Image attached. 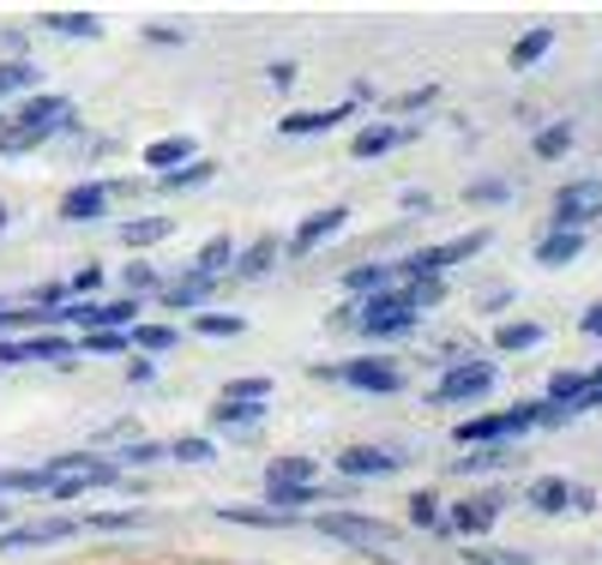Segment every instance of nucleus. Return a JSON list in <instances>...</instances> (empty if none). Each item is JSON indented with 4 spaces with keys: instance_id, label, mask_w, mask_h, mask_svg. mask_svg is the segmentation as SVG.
Listing matches in <instances>:
<instances>
[{
    "instance_id": "obj_1",
    "label": "nucleus",
    "mask_w": 602,
    "mask_h": 565,
    "mask_svg": "<svg viewBox=\"0 0 602 565\" xmlns=\"http://www.w3.org/2000/svg\"><path fill=\"white\" fill-rule=\"evenodd\" d=\"M73 102L55 97V91H36L19 102V114H0V157H24V151L48 145V139L73 133Z\"/></svg>"
},
{
    "instance_id": "obj_2",
    "label": "nucleus",
    "mask_w": 602,
    "mask_h": 565,
    "mask_svg": "<svg viewBox=\"0 0 602 565\" xmlns=\"http://www.w3.org/2000/svg\"><path fill=\"white\" fill-rule=\"evenodd\" d=\"M314 379H338L350 391H368V397H392L404 391V367L392 355H355V362H326V367H307Z\"/></svg>"
},
{
    "instance_id": "obj_3",
    "label": "nucleus",
    "mask_w": 602,
    "mask_h": 565,
    "mask_svg": "<svg viewBox=\"0 0 602 565\" xmlns=\"http://www.w3.org/2000/svg\"><path fill=\"white\" fill-rule=\"evenodd\" d=\"M409 325H416V301H409L404 282H398V289H386V295L355 301V325L350 331H362L368 343H386V337H404Z\"/></svg>"
},
{
    "instance_id": "obj_4",
    "label": "nucleus",
    "mask_w": 602,
    "mask_h": 565,
    "mask_svg": "<svg viewBox=\"0 0 602 565\" xmlns=\"http://www.w3.org/2000/svg\"><path fill=\"white\" fill-rule=\"evenodd\" d=\"M524 433H536V403H512L501 416H470L452 428V440L470 452V445H512V440H524Z\"/></svg>"
},
{
    "instance_id": "obj_5",
    "label": "nucleus",
    "mask_w": 602,
    "mask_h": 565,
    "mask_svg": "<svg viewBox=\"0 0 602 565\" xmlns=\"http://www.w3.org/2000/svg\"><path fill=\"white\" fill-rule=\"evenodd\" d=\"M524 506L543 518H584V511H596V494L567 475H536V481H524Z\"/></svg>"
},
{
    "instance_id": "obj_6",
    "label": "nucleus",
    "mask_w": 602,
    "mask_h": 565,
    "mask_svg": "<svg viewBox=\"0 0 602 565\" xmlns=\"http://www.w3.org/2000/svg\"><path fill=\"white\" fill-rule=\"evenodd\" d=\"M314 530L331 535V542H343V547H368V554L398 542V530H392L386 518H374V511H319Z\"/></svg>"
},
{
    "instance_id": "obj_7",
    "label": "nucleus",
    "mask_w": 602,
    "mask_h": 565,
    "mask_svg": "<svg viewBox=\"0 0 602 565\" xmlns=\"http://www.w3.org/2000/svg\"><path fill=\"white\" fill-rule=\"evenodd\" d=\"M482 247H489V229H470V235H452V241H440V247H416L409 259H398V272H404V282L409 277H440V272H452V265L477 259Z\"/></svg>"
},
{
    "instance_id": "obj_8",
    "label": "nucleus",
    "mask_w": 602,
    "mask_h": 565,
    "mask_svg": "<svg viewBox=\"0 0 602 565\" xmlns=\"http://www.w3.org/2000/svg\"><path fill=\"white\" fill-rule=\"evenodd\" d=\"M494 385H501V367L482 362V355H470V362L446 367V379L434 385V403H482Z\"/></svg>"
},
{
    "instance_id": "obj_9",
    "label": "nucleus",
    "mask_w": 602,
    "mask_h": 565,
    "mask_svg": "<svg viewBox=\"0 0 602 565\" xmlns=\"http://www.w3.org/2000/svg\"><path fill=\"white\" fill-rule=\"evenodd\" d=\"M79 355V343L61 331H31V337H0V367L12 362H36V367H67Z\"/></svg>"
},
{
    "instance_id": "obj_10",
    "label": "nucleus",
    "mask_w": 602,
    "mask_h": 565,
    "mask_svg": "<svg viewBox=\"0 0 602 565\" xmlns=\"http://www.w3.org/2000/svg\"><path fill=\"white\" fill-rule=\"evenodd\" d=\"M272 416L265 403H241V397H217L211 416H205V428H211V440H229V445H248L260 440V421Z\"/></svg>"
},
{
    "instance_id": "obj_11",
    "label": "nucleus",
    "mask_w": 602,
    "mask_h": 565,
    "mask_svg": "<svg viewBox=\"0 0 602 565\" xmlns=\"http://www.w3.org/2000/svg\"><path fill=\"white\" fill-rule=\"evenodd\" d=\"M602 217V175H584V181H567L555 192V229H591Z\"/></svg>"
},
{
    "instance_id": "obj_12",
    "label": "nucleus",
    "mask_w": 602,
    "mask_h": 565,
    "mask_svg": "<svg viewBox=\"0 0 602 565\" xmlns=\"http://www.w3.org/2000/svg\"><path fill=\"white\" fill-rule=\"evenodd\" d=\"M501 506H506L501 494H477V499H458V506H446V530H452V535H464V542L477 547L482 535H489L494 523H501Z\"/></svg>"
},
{
    "instance_id": "obj_13",
    "label": "nucleus",
    "mask_w": 602,
    "mask_h": 565,
    "mask_svg": "<svg viewBox=\"0 0 602 565\" xmlns=\"http://www.w3.org/2000/svg\"><path fill=\"white\" fill-rule=\"evenodd\" d=\"M85 523L79 518H31V523H12L0 530V554H19V547H55V542H73Z\"/></svg>"
},
{
    "instance_id": "obj_14",
    "label": "nucleus",
    "mask_w": 602,
    "mask_h": 565,
    "mask_svg": "<svg viewBox=\"0 0 602 565\" xmlns=\"http://www.w3.org/2000/svg\"><path fill=\"white\" fill-rule=\"evenodd\" d=\"M211 295H217V277H205L199 265H187V272L163 277L157 301L169 307V313H205V301H211Z\"/></svg>"
},
{
    "instance_id": "obj_15",
    "label": "nucleus",
    "mask_w": 602,
    "mask_h": 565,
    "mask_svg": "<svg viewBox=\"0 0 602 565\" xmlns=\"http://www.w3.org/2000/svg\"><path fill=\"white\" fill-rule=\"evenodd\" d=\"M121 475H127V469L114 464V457L91 452V457H85V469H67L55 487H48V499H85L91 487H121Z\"/></svg>"
},
{
    "instance_id": "obj_16",
    "label": "nucleus",
    "mask_w": 602,
    "mask_h": 565,
    "mask_svg": "<svg viewBox=\"0 0 602 565\" xmlns=\"http://www.w3.org/2000/svg\"><path fill=\"white\" fill-rule=\"evenodd\" d=\"M343 223H350V204H326V211H307V217H302V229L284 241V253H289V259H307V253L326 247V241L338 235Z\"/></svg>"
},
{
    "instance_id": "obj_17",
    "label": "nucleus",
    "mask_w": 602,
    "mask_h": 565,
    "mask_svg": "<svg viewBox=\"0 0 602 565\" xmlns=\"http://www.w3.org/2000/svg\"><path fill=\"white\" fill-rule=\"evenodd\" d=\"M416 133H422L416 121H368V126H355V139H350V157L374 163V157H386V151L409 145Z\"/></svg>"
},
{
    "instance_id": "obj_18",
    "label": "nucleus",
    "mask_w": 602,
    "mask_h": 565,
    "mask_svg": "<svg viewBox=\"0 0 602 565\" xmlns=\"http://www.w3.org/2000/svg\"><path fill=\"white\" fill-rule=\"evenodd\" d=\"M398 469V452L392 445H343L338 452V475L343 481H380V475Z\"/></svg>"
},
{
    "instance_id": "obj_19",
    "label": "nucleus",
    "mask_w": 602,
    "mask_h": 565,
    "mask_svg": "<svg viewBox=\"0 0 602 565\" xmlns=\"http://www.w3.org/2000/svg\"><path fill=\"white\" fill-rule=\"evenodd\" d=\"M109 181H79L61 192V223H102L109 217Z\"/></svg>"
},
{
    "instance_id": "obj_20",
    "label": "nucleus",
    "mask_w": 602,
    "mask_h": 565,
    "mask_svg": "<svg viewBox=\"0 0 602 565\" xmlns=\"http://www.w3.org/2000/svg\"><path fill=\"white\" fill-rule=\"evenodd\" d=\"M277 259H284V241H277V235H260V241H248V247H236L229 277H236V282H260L265 272H277Z\"/></svg>"
},
{
    "instance_id": "obj_21",
    "label": "nucleus",
    "mask_w": 602,
    "mask_h": 565,
    "mask_svg": "<svg viewBox=\"0 0 602 565\" xmlns=\"http://www.w3.org/2000/svg\"><path fill=\"white\" fill-rule=\"evenodd\" d=\"M355 114V102H338V109H296L277 121V133L284 139H314V133H331V126H343Z\"/></svg>"
},
{
    "instance_id": "obj_22",
    "label": "nucleus",
    "mask_w": 602,
    "mask_h": 565,
    "mask_svg": "<svg viewBox=\"0 0 602 565\" xmlns=\"http://www.w3.org/2000/svg\"><path fill=\"white\" fill-rule=\"evenodd\" d=\"M579 253H584V229H548L536 241V265H548V272H567Z\"/></svg>"
},
{
    "instance_id": "obj_23",
    "label": "nucleus",
    "mask_w": 602,
    "mask_h": 565,
    "mask_svg": "<svg viewBox=\"0 0 602 565\" xmlns=\"http://www.w3.org/2000/svg\"><path fill=\"white\" fill-rule=\"evenodd\" d=\"M199 151H194V139L187 133H169V139H151L145 145V169H157V175H169V169H182V163H194Z\"/></svg>"
},
{
    "instance_id": "obj_24",
    "label": "nucleus",
    "mask_w": 602,
    "mask_h": 565,
    "mask_svg": "<svg viewBox=\"0 0 602 565\" xmlns=\"http://www.w3.org/2000/svg\"><path fill=\"white\" fill-rule=\"evenodd\" d=\"M584 391H591V367H560V374L548 379V397H543V403H555L560 416L572 421V403H579Z\"/></svg>"
},
{
    "instance_id": "obj_25",
    "label": "nucleus",
    "mask_w": 602,
    "mask_h": 565,
    "mask_svg": "<svg viewBox=\"0 0 602 565\" xmlns=\"http://www.w3.org/2000/svg\"><path fill=\"white\" fill-rule=\"evenodd\" d=\"M343 289L355 295V301H368V295H386V289H398V265H355V272H343Z\"/></svg>"
},
{
    "instance_id": "obj_26",
    "label": "nucleus",
    "mask_w": 602,
    "mask_h": 565,
    "mask_svg": "<svg viewBox=\"0 0 602 565\" xmlns=\"http://www.w3.org/2000/svg\"><path fill=\"white\" fill-rule=\"evenodd\" d=\"M217 518H223V523H241V530H296V523H302V518L272 511V506H223Z\"/></svg>"
},
{
    "instance_id": "obj_27",
    "label": "nucleus",
    "mask_w": 602,
    "mask_h": 565,
    "mask_svg": "<svg viewBox=\"0 0 602 565\" xmlns=\"http://www.w3.org/2000/svg\"><path fill=\"white\" fill-rule=\"evenodd\" d=\"M55 487V464H19V469H0V499L7 494H48Z\"/></svg>"
},
{
    "instance_id": "obj_28",
    "label": "nucleus",
    "mask_w": 602,
    "mask_h": 565,
    "mask_svg": "<svg viewBox=\"0 0 602 565\" xmlns=\"http://www.w3.org/2000/svg\"><path fill=\"white\" fill-rule=\"evenodd\" d=\"M314 481H319V464L302 457V452L272 457V469H265V487H314Z\"/></svg>"
},
{
    "instance_id": "obj_29",
    "label": "nucleus",
    "mask_w": 602,
    "mask_h": 565,
    "mask_svg": "<svg viewBox=\"0 0 602 565\" xmlns=\"http://www.w3.org/2000/svg\"><path fill=\"white\" fill-rule=\"evenodd\" d=\"M536 343H543V325H536V319H501V325H494V350L501 355H524V350H536Z\"/></svg>"
},
{
    "instance_id": "obj_30",
    "label": "nucleus",
    "mask_w": 602,
    "mask_h": 565,
    "mask_svg": "<svg viewBox=\"0 0 602 565\" xmlns=\"http://www.w3.org/2000/svg\"><path fill=\"white\" fill-rule=\"evenodd\" d=\"M211 175H217V163H211V157H194V163H182V169L157 175L151 187H157V192H199L205 181H211Z\"/></svg>"
},
{
    "instance_id": "obj_31",
    "label": "nucleus",
    "mask_w": 602,
    "mask_h": 565,
    "mask_svg": "<svg viewBox=\"0 0 602 565\" xmlns=\"http://www.w3.org/2000/svg\"><path fill=\"white\" fill-rule=\"evenodd\" d=\"M548 48H555V24H530V31L518 36V43H512V73H524V67H536V60L548 55Z\"/></svg>"
},
{
    "instance_id": "obj_32",
    "label": "nucleus",
    "mask_w": 602,
    "mask_h": 565,
    "mask_svg": "<svg viewBox=\"0 0 602 565\" xmlns=\"http://www.w3.org/2000/svg\"><path fill=\"white\" fill-rule=\"evenodd\" d=\"M169 235H175L169 217H133V223H121L127 253H145V247H157V241H169Z\"/></svg>"
},
{
    "instance_id": "obj_33",
    "label": "nucleus",
    "mask_w": 602,
    "mask_h": 565,
    "mask_svg": "<svg viewBox=\"0 0 602 565\" xmlns=\"http://www.w3.org/2000/svg\"><path fill=\"white\" fill-rule=\"evenodd\" d=\"M36 24H43V31H55V36H97L102 31L97 12H61V7L36 12Z\"/></svg>"
},
{
    "instance_id": "obj_34",
    "label": "nucleus",
    "mask_w": 602,
    "mask_h": 565,
    "mask_svg": "<svg viewBox=\"0 0 602 565\" xmlns=\"http://www.w3.org/2000/svg\"><path fill=\"white\" fill-rule=\"evenodd\" d=\"M79 523H85V530L121 535V530H151V511H79Z\"/></svg>"
},
{
    "instance_id": "obj_35",
    "label": "nucleus",
    "mask_w": 602,
    "mask_h": 565,
    "mask_svg": "<svg viewBox=\"0 0 602 565\" xmlns=\"http://www.w3.org/2000/svg\"><path fill=\"white\" fill-rule=\"evenodd\" d=\"M319 499H326V487H265V506L272 511H289V518H296V511H307V506H319Z\"/></svg>"
},
{
    "instance_id": "obj_36",
    "label": "nucleus",
    "mask_w": 602,
    "mask_h": 565,
    "mask_svg": "<svg viewBox=\"0 0 602 565\" xmlns=\"http://www.w3.org/2000/svg\"><path fill=\"white\" fill-rule=\"evenodd\" d=\"M175 343H182V331H175V325H145V319L133 325V355H151V362H157L163 350H175Z\"/></svg>"
},
{
    "instance_id": "obj_37",
    "label": "nucleus",
    "mask_w": 602,
    "mask_h": 565,
    "mask_svg": "<svg viewBox=\"0 0 602 565\" xmlns=\"http://www.w3.org/2000/svg\"><path fill=\"white\" fill-rule=\"evenodd\" d=\"M199 272L205 277H217V282H223L229 277V265H236V241H229V235H211V241H205V247H199Z\"/></svg>"
},
{
    "instance_id": "obj_38",
    "label": "nucleus",
    "mask_w": 602,
    "mask_h": 565,
    "mask_svg": "<svg viewBox=\"0 0 602 565\" xmlns=\"http://www.w3.org/2000/svg\"><path fill=\"white\" fill-rule=\"evenodd\" d=\"M121 289H127V301H151V295L163 289V272H157V265H145V259H133L121 272Z\"/></svg>"
},
{
    "instance_id": "obj_39",
    "label": "nucleus",
    "mask_w": 602,
    "mask_h": 565,
    "mask_svg": "<svg viewBox=\"0 0 602 565\" xmlns=\"http://www.w3.org/2000/svg\"><path fill=\"white\" fill-rule=\"evenodd\" d=\"M169 457L175 464H217V440L211 433H182V440H169Z\"/></svg>"
},
{
    "instance_id": "obj_40",
    "label": "nucleus",
    "mask_w": 602,
    "mask_h": 565,
    "mask_svg": "<svg viewBox=\"0 0 602 565\" xmlns=\"http://www.w3.org/2000/svg\"><path fill=\"white\" fill-rule=\"evenodd\" d=\"M194 331H199V337H241V331H248V319L223 313V307H205V313H194Z\"/></svg>"
},
{
    "instance_id": "obj_41",
    "label": "nucleus",
    "mask_w": 602,
    "mask_h": 565,
    "mask_svg": "<svg viewBox=\"0 0 602 565\" xmlns=\"http://www.w3.org/2000/svg\"><path fill=\"white\" fill-rule=\"evenodd\" d=\"M36 60H0V102L7 97H19V91H36Z\"/></svg>"
},
{
    "instance_id": "obj_42",
    "label": "nucleus",
    "mask_w": 602,
    "mask_h": 565,
    "mask_svg": "<svg viewBox=\"0 0 602 565\" xmlns=\"http://www.w3.org/2000/svg\"><path fill=\"white\" fill-rule=\"evenodd\" d=\"M409 523H416V530H446V506H440V494H428V487H422V494H409Z\"/></svg>"
},
{
    "instance_id": "obj_43",
    "label": "nucleus",
    "mask_w": 602,
    "mask_h": 565,
    "mask_svg": "<svg viewBox=\"0 0 602 565\" xmlns=\"http://www.w3.org/2000/svg\"><path fill=\"white\" fill-rule=\"evenodd\" d=\"M530 151H536V157H543V163H555V157H567V151H572V126H567V121H548V126H543V133H536V139H530Z\"/></svg>"
},
{
    "instance_id": "obj_44",
    "label": "nucleus",
    "mask_w": 602,
    "mask_h": 565,
    "mask_svg": "<svg viewBox=\"0 0 602 565\" xmlns=\"http://www.w3.org/2000/svg\"><path fill=\"white\" fill-rule=\"evenodd\" d=\"M163 457H169V445H163V440H127L121 445V457H114V464H133V469H151V464H163Z\"/></svg>"
},
{
    "instance_id": "obj_45",
    "label": "nucleus",
    "mask_w": 602,
    "mask_h": 565,
    "mask_svg": "<svg viewBox=\"0 0 602 565\" xmlns=\"http://www.w3.org/2000/svg\"><path fill=\"white\" fill-rule=\"evenodd\" d=\"M79 355H133V331H91L79 337Z\"/></svg>"
},
{
    "instance_id": "obj_46",
    "label": "nucleus",
    "mask_w": 602,
    "mask_h": 565,
    "mask_svg": "<svg viewBox=\"0 0 602 565\" xmlns=\"http://www.w3.org/2000/svg\"><path fill=\"white\" fill-rule=\"evenodd\" d=\"M506 464V445H470L464 457H458L452 469H464V475H489V469H501Z\"/></svg>"
},
{
    "instance_id": "obj_47",
    "label": "nucleus",
    "mask_w": 602,
    "mask_h": 565,
    "mask_svg": "<svg viewBox=\"0 0 602 565\" xmlns=\"http://www.w3.org/2000/svg\"><path fill=\"white\" fill-rule=\"evenodd\" d=\"M464 199L470 204H506L512 199V181H501V175H482V181L464 187Z\"/></svg>"
},
{
    "instance_id": "obj_48",
    "label": "nucleus",
    "mask_w": 602,
    "mask_h": 565,
    "mask_svg": "<svg viewBox=\"0 0 602 565\" xmlns=\"http://www.w3.org/2000/svg\"><path fill=\"white\" fill-rule=\"evenodd\" d=\"M404 295L416 301V313H422V307H440V301H446V282H440V277H409Z\"/></svg>"
},
{
    "instance_id": "obj_49",
    "label": "nucleus",
    "mask_w": 602,
    "mask_h": 565,
    "mask_svg": "<svg viewBox=\"0 0 602 565\" xmlns=\"http://www.w3.org/2000/svg\"><path fill=\"white\" fill-rule=\"evenodd\" d=\"M97 289H102V265H79V272L67 277V295H73V301H97Z\"/></svg>"
},
{
    "instance_id": "obj_50",
    "label": "nucleus",
    "mask_w": 602,
    "mask_h": 565,
    "mask_svg": "<svg viewBox=\"0 0 602 565\" xmlns=\"http://www.w3.org/2000/svg\"><path fill=\"white\" fill-rule=\"evenodd\" d=\"M470 565H530L524 547H470Z\"/></svg>"
},
{
    "instance_id": "obj_51",
    "label": "nucleus",
    "mask_w": 602,
    "mask_h": 565,
    "mask_svg": "<svg viewBox=\"0 0 602 565\" xmlns=\"http://www.w3.org/2000/svg\"><path fill=\"white\" fill-rule=\"evenodd\" d=\"M223 397H241V403H265V397H272V379H229Z\"/></svg>"
},
{
    "instance_id": "obj_52",
    "label": "nucleus",
    "mask_w": 602,
    "mask_h": 565,
    "mask_svg": "<svg viewBox=\"0 0 602 565\" xmlns=\"http://www.w3.org/2000/svg\"><path fill=\"white\" fill-rule=\"evenodd\" d=\"M434 97H440V85H422V91H404L398 102H392V109H398V114H416V109H428Z\"/></svg>"
},
{
    "instance_id": "obj_53",
    "label": "nucleus",
    "mask_w": 602,
    "mask_h": 565,
    "mask_svg": "<svg viewBox=\"0 0 602 565\" xmlns=\"http://www.w3.org/2000/svg\"><path fill=\"white\" fill-rule=\"evenodd\" d=\"M591 409H602V367H591V391H584L579 403H572V421H579V416H591Z\"/></svg>"
},
{
    "instance_id": "obj_54",
    "label": "nucleus",
    "mask_w": 602,
    "mask_h": 565,
    "mask_svg": "<svg viewBox=\"0 0 602 565\" xmlns=\"http://www.w3.org/2000/svg\"><path fill=\"white\" fill-rule=\"evenodd\" d=\"M145 43H157V48H175V43H187V31H175V24H145Z\"/></svg>"
},
{
    "instance_id": "obj_55",
    "label": "nucleus",
    "mask_w": 602,
    "mask_h": 565,
    "mask_svg": "<svg viewBox=\"0 0 602 565\" xmlns=\"http://www.w3.org/2000/svg\"><path fill=\"white\" fill-rule=\"evenodd\" d=\"M127 379L151 385V379H157V362H151V355H127Z\"/></svg>"
},
{
    "instance_id": "obj_56",
    "label": "nucleus",
    "mask_w": 602,
    "mask_h": 565,
    "mask_svg": "<svg viewBox=\"0 0 602 565\" xmlns=\"http://www.w3.org/2000/svg\"><path fill=\"white\" fill-rule=\"evenodd\" d=\"M265 79H272V91H289V85H296V60H272Z\"/></svg>"
},
{
    "instance_id": "obj_57",
    "label": "nucleus",
    "mask_w": 602,
    "mask_h": 565,
    "mask_svg": "<svg viewBox=\"0 0 602 565\" xmlns=\"http://www.w3.org/2000/svg\"><path fill=\"white\" fill-rule=\"evenodd\" d=\"M579 331H584V337H602V295H596V301H591V307H584V319H579Z\"/></svg>"
},
{
    "instance_id": "obj_58",
    "label": "nucleus",
    "mask_w": 602,
    "mask_h": 565,
    "mask_svg": "<svg viewBox=\"0 0 602 565\" xmlns=\"http://www.w3.org/2000/svg\"><path fill=\"white\" fill-rule=\"evenodd\" d=\"M404 211H434V199H428V192H422V187H404Z\"/></svg>"
},
{
    "instance_id": "obj_59",
    "label": "nucleus",
    "mask_w": 602,
    "mask_h": 565,
    "mask_svg": "<svg viewBox=\"0 0 602 565\" xmlns=\"http://www.w3.org/2000/svg\"><path fill=\"white\" fill-rule=\"evenodd\" d=\"M0 48H7V60H24V31H0Z\"/></svg>"
},
{
    "instance_id": "obj_60",
    "label": "nucleus",
    "mask_w": 602,
    "mask_h": 565,
    "mask_svg": "<svg viewBox=\"0 0 602 565\" xmlns=\"http://www.w3.org/2000/svg\"><path fill=\"white\" fill-rule=\"evenodd\" d=\"M380 91H374V79H355V91H350V102H374Z\"/></svg>"
},
{
    "instance_id": "obj_61",
    "label": "nucleus",
    "mask_w": 602,
    "mask_h": 565,
    "mask_svg": "<svg viewBox=\"0 0 602 565\" xmlns=\"http://www.w3.org/2000/svg\"><path fill=\"white\" fill-rule=\"evenodd\" d=\"M7 217H12V211H7V204H0V229H7Z\"/></svg>"
}]
</instances>
